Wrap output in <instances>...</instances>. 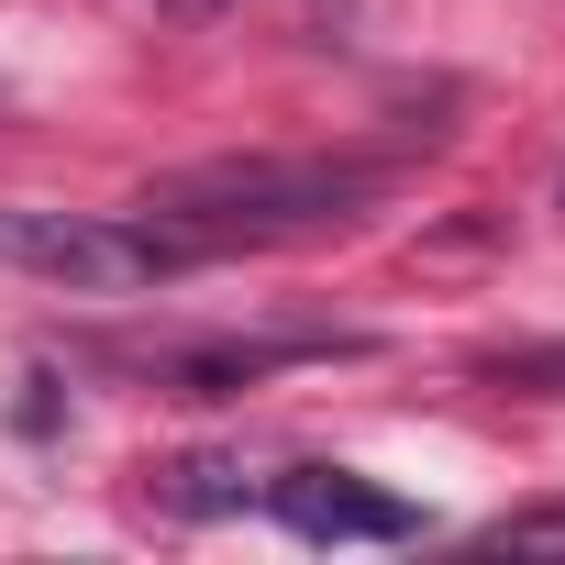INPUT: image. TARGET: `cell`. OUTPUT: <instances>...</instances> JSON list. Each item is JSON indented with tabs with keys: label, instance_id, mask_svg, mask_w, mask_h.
Wrapping results in <instances>:
<instances>
[{
	"label": "cell",
	"instance_id": "cell-3",
	"mask_svg": "<svg viewBox=\"0 0 565 565\" xmlns=\"http://www.w3.org/2000/svg\"><path fill=\"white\" fill-rule=\"evenodd\" d=\"M266 510L289 521L300 543H411V532H422V510L388 499V488L355 477V466H289V477H266Z\"/></svg>",
	"mask_w": 565,
	"mask_h": 565
},
{
	"label": "cell",
	"instance_id": "cell-5",
	"mask_svg": "<svg viewBox=\"0 0 565 565\" xmlns=\"http://www.w3.org/2000/svg\"><path fill=\"white\" fill-rule=\"evenodd\" d=\"M255 488H244V466H222V455H189V466H167L156 477V510H178V521H211V510H244Z\"/></svg>",
	"mask_w": 565,
	"mask_h": 565
},
{
	"label": "cell",
	"instance_id": "cell-4",
	"mask_svg": "<svg viewBox=\"0 0 565 565\" xmlns=\"http://www.w3.org/2000/svg\"><path fill=\"white\" fill-rule=\"evenodd\" d=\"M311 355H366L355 333H277V344H189V355H145L167 388H189V399H233V388H255V377H277V366H311Z\"/></svg>",
	"mask_w": 565,
	"mask_h": 565
},
{
	"label": "cell",
	"instance_id": "cell-1",
	"mask_svg": "<svg viewBox=\"0 0 565 565\" xmlns=\"http://www.w3.org/2000/svg\"><path fill=\"white\" fill-rule=\"evenodd\" d=\"M377 189H388L377 156H200V167H167L145 189V222L200 233V244H233V233H322V222H355Z\"/></svg>",
	"mask_w": 565,
	"mask_h": 565
},
{
	"label": "cell",
	"instance_id": "cell-6",
	"mask_svg": "<svg viewBox=\"0 0 565 565\" xmlns=\"http://www.w3.org/2000/svg\"><path fill=\"white\" fill-rule=\"evenodd\" d=\"M488 543H499V554H510V543H565V499H554V510H510Z\"/></svg>",
	"mask_w": 565,
	"mask_h": 565
},
{
	"label": "cell",
	"instance_id": "cell-2",
	"mask_svg": "<svg viewBox=\"0 0 565 565\" xmlns=\"http://www.w3.org/2000/svg\"><path fill=\"white\" fill-rule=\"evenodd\" d=\"M200 255H211V244H200V233H167V222L0 200V266L45 277V289H78V300H122V289H156V277H178V266H200Z\"/></svg>",
	"mask_w": 565,
	"mask_h": 565
}]
</instances>
